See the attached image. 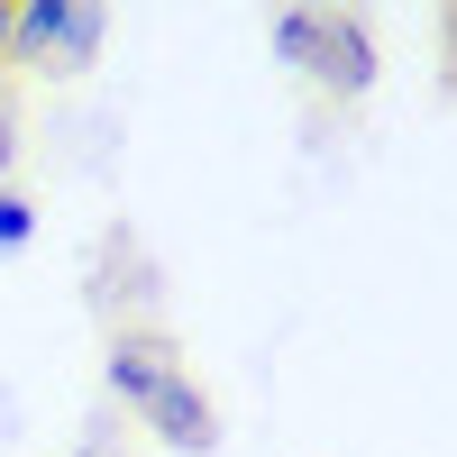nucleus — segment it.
Here are the masks:
<instances>
[{"label":"nucleus","instance_id":"obj_1","mask_svg":"<svg viewBox=\"0 0 457 457\" xmlns=\"http://www.w3.org/2000/svg\"><path fill=\"white\" fill-rule=\"evenodd\" d=\"M275 46H284V64H302L338 101H357L375 83V37H366L357 10H284L275 19Z\"/></svg>","mask_w":457,"mask_h":457},{"label":"nucleus","instance_id":"obj_2","mask_svg":"<svg viewBox=\"0 0 457 457\" xmlns=\"http://www.w3.org/2000/svg\"><path fill=\"white\" fill-rule=\"evenodd\" d=\"M101 37H110V19L92 0H37V10H19V28H10V64L83 73V64H101Z\"/></svg>","mask_w":457,"mask_h":457},{"label":"nucleus","instance_id":"obj_3","mask_svg":"<svg viewBox=\"0 0 457 457\" xmlns=\"http://www.w3.org/2000/svg\"><path fill=\"white\" fill-rule=\"evenodd\" d=\"M165 375H183L165 338H146V329H120V338H110V394H120L129 411H146V403H156V385H165Z\"/></svg>","mask_w":457,"mask_h":457},{"label":"nucleus","instance_id":"obj_4","mask_svg":"<svg viewBox=\"0 0 457 457\" xmlns=\"http://www.w3.org/2000/svg\"><path fill=\"white\" fill-rule=\"evenodd\" d=\"M146 430H156L165 448H211L220 439V421H211V403L193 394V375H165V385H156V403H146Z\"/></svg>","mask_w":457,"mask_h":457},{"label":"nucleus","instance_id":"obj_5","mask_svg":"<svg viewBox=\"0 0 457 457\" xmlns=\"http://www.w3.org/2000/svg\"><path fill=\"white\" fill-rule=\"evenodd\" d=\"M37 238V202L28 193H10V183H0V256H19Z\"/></svg>","mask_w":457,"mask_h":457},{"label":"nucleus","instance_id":"obj_6","mask_svg":"<svg viewBox=\"0 0 457 457\" xmlns=\"http://www.w3.org/2000/svg\"><path fill=\"white\" fill-rule=\"evenodd\" d=\"M10 156H19V120H10V101H0V174H10Z\"/></svg>","mask_w":457,"mask_h":457},{"label":"nucleus","instance_id":"obj_7","mask_svg":"<svg viewBox=\"0 0 457 457\" xmlns=\"http://www.w3.org/2000/svg\"><path fill=\"white\" fill-rule=\"evenodd\" d=\"M10 28H19V10H0V55H10Z\"/></svg>","mask_w":457,"mask_h":457},{"label":"nucleus","instance_id":"obj_8","mask_svg":"<svg viewBox=\"0 0 457 457\" xmlns=\"http://www.w3.org/2000/svg\"><path fill=\"white\" fill-rule=\"evenodd\" d=\"M448 37H457V10H448Z\"/></svg>","mask_w":457,"mask_h":457}]
</instances>
